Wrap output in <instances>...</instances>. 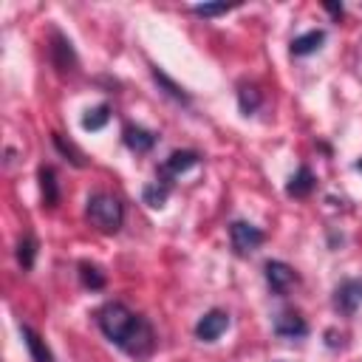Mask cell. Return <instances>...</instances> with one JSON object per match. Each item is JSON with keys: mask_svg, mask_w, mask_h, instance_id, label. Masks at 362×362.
<instances>
[{"mask_svg": "<svg viewBox=\"0 0 362 362\" xmlns=\"http://www.w3.org/2000/svg\"><path fill=\"white\" fill-rule=\"evenodd\" d=\"M96 325L116 348H122L133 359H147L156 351V331L150 320H144L141 314H133L124 303H116V300L105 303L96 311Z\"/></svg>", "mask_w": 362, "mask_h": 362, "instance_id": "1", "label": "cell"}, {"mask_svg": "<svg viewBox=\"0 0 362 362\" xmlns=\"http://www.w3.org/2000/svg\"><path fill=\"white\" fill-rule=\"evenodd\" d=\"M85 218L93 229L105 232V235H113L122 229V221H124V206L116 195L110 192H93L88 198V206H85Z\"/></svg>", "mask_w": 362, "mask_h": 362, "instance_id": "2", "label": "cell"}, {"mask_svg": "<svg viewBox=\"0 0 362 362\" xmlns=\"http://www.w3.org/2000/svg\"><path fill=\"white\" fill-rule=\"evenodd\" d=\"M198 161H201V156H198L195 150H175V153H170V156L161 161V167H158V178H156V181L173 187V181H175L178 175H184L187 170H192Z\"/></svg>", "mask_w": 362, "mask_h": 362, "instance_id": "3", "label": "cell"}, {"mask_svg": "<svg viewBox=\"0 0 362 362\" xmlns=\"http://www.w3.org/2000/svg\"><path fill=\"white\" fill-rule=\"evenodd\" d=\"M229 240H232L235 255L246 257V255H252V252L266 240V235H263L257 226H252L249 221H232V223H229Z\"/></svg>", "mask_w": 362, "mask_h": 362, "instance_id": "4", "label": "cell"}, {"mask_svg": "<svg viewBox=\"0 0 362 362\" xmlns=\"http://www.w3.org/2000/svg\"><path fill=\"white\" fill-rule=\"evenodd\" d=\"M48 57H51V65L59 71V74H71L76 68V51L71 45V40L62 34V31H51V45H48Z\"/></svg>", "mask_w": 362, "mask_h": 362, "instance_id": "5", "label": "cell"}, {"mask_svg": "<svg viewBox=\"0 0 362 362\" xmlns=\"http://www.w3.org/2000/svg\"><path fill=\"white\" fill-rule=\"evenodd\" d=\"M263 272H266V283H269V288H272L274 294H280V297L297 283V272H294L288 263H283V260H266Z\"/></svg>", "mask_w": 362, "mask_h": 362, "instance_id": "6", "label": "cell"}, {"mask_svg": "<svg viewBox=\"0 0 362 362\" xmlns=\"http://www.w3.org/2000/svg\"><path fill=\"white\" fill-rule=\"evenodd\" d=\"M226 328H229V314H226L223 308H212V311H206V314L195 322V337H198L201 342H215Z\"/></svg>", "mask_w": 362, "mask_h": 362, "instance_id": "7", "label": "cell"}, {"mask_svg": "<svg viewBox=\"0 0 362 362\" xmlns=\"http://www.w3.org/2000/svg\"><path fill=\"white\" fill-rule=\"evenodd\" d=\"M272 328H274V334L283 337V339H300V337L308 334V322H305V320L300 317V311H294V308L280 311V314L274 317Z\"/></svg>", "mask_w": 362, "mask_h": 362, "instance_id": "8", "label": "cell"}, {"mask_svg": "<svg viewBox=\"0 0 362 362\" xmlns=\"http://www.w3.org/2000/svg\"><path fill=\"white\" fill-rule=\"evenodd\" d=\"M334 305L342 311V314H354L359 305H362V277H351V280H342L334 291Z\"/></svg>", "mask_w": 362, "mask_h": 362, "instance_id": "9", "label": "cell"}, {"mask_svg": "<svg viewBox=\"0 0 362 362\" xmlns=\"http://www.w3.org/2000/svg\"><path fill=\"white\" fill-rule=\"evenodd\" d=\"M122 139H124L127 150H133V153H150L156 147V133L141 124H124Z\"/></svg>", "mask_w": 362, "mask_h": 362, "instance_id": "10", "label": "cell"}, {"mask_svg": "<svg viewBox=\"0 0 362 362\" xmlns=\"http://www.w3.org/2000/svg\"><path fill=\"white\" fill-rule=\"evenodd\" d=\"M37 178H40V195H42V206L54 209L59 204V181H57V173L54 167H40L37 170Z\"/></svg>", "mask_w": 362, "mask_h": 362, "instance_id": "11", "label": "cell"}, {"mask_svg": "<svg viewBox=\"0 0 362 362\" xmlns=\"http://www.w3.org/2000/svg\"><path fill=\"white\" fill-rule=\"evenodd\" d=\"M20 337H23V342H25V348H28V354H31L34 362H54L51 348L45 345V339L31 325H20Z\"/></svg>", "mask_w": 362, "mask_h": 362, "instance_id": "12", "label": "cell"}, {"mask_svg": "<svg viewBox=\"0 0 362 362\" xmlns=\"http://www.w3.org/2000/svg\"><path fill=\"white\" fill-rule=\"evenodd\" d=\"M322 42H325V31L322 28H311V31H305V34L291 40V54L294 57H308V54L320 51Z\"/></svg>", "mask_w": 362, "mask_h": 362, "instance_id": "13", "label": "cell"}, {"mask_svg": "<svg viewBox=\"0 0 362 362\" xmlns=\"http://www.w3.org/2000/svg\"><path fill=\"white\" fill-rule=\"evenodd\" d=\"M317 187V178H314V173L303 164L291 178H288V184H286V192L291 195V198H305V195H311V189Z\"/></svg>", "mask_w": 362, "mask_h": 362, "instance_id": "14", "label": "cell"}, {"mask_svg": "<svg viewBox=\"0 0 362 362\" xmlns=\"http://www.w3.org/2000/svg\"><path fill=\"white\" fill-rule=\"evenodd\" d=\"M260 102H263V93L257 85H240L238 88V107L243 116H252L260 107Z\"/></svg>", "mask_w": 362, "mask_h": 362, "instance_id": "15", "label": "cell"}, {"mask_svg": "<svg viewBox=\"0 0 362 362\" xmlns=\"http://www.w3.org/2000/svg\"><path fill=\"white\" fill-rule=\"evenodd\" d=\"M17 263H20V269L23 272H28V269H34V260H37V238L34 235H25V238H20L17 240Z\"/></svg>", "mask_w": 362, "mask_h": 362, "instance_id": "16", "label": "cell"}, {"mask_svg": "<svg viewBox=\"0 0 362 362\" xmlns=\"http://www.w3.org/2000/svg\"><path fill=\"white\" fill-rule=\"evenodd\" d=\"M79 280H82V286H85V288H90V291H99V288H105V283H107L105 272H102L99 266L88 263V260H82V263H79Z\"/></svg>", "mask_w": 362, "mask_h": 362, "instance_id": "17", "label": "cell"}, {"mask_svg": "<svg viewBox=\"0 0 362 362\" xmlns=\"http://www.w3.org/2000/svg\"><path fill=\"white\" fill-rule=\"evenodd\" d=\"M153 79H156V85L170 96V99H175V102H184V105H189V93L181 88V85H175L164 71H158V68H153Z\"/></svg>", "mask_w": 362, "mask_h": 362, "instance_id": "18", "label": "cell"}, {"mask_svg": "<svg viewBox=\"0 0 362 362\" xmlns=\"http://www.w3.org/2000/svg\"><path fill=\"white\" fill-rule=\"evenodd\" d=\"M167 198H170V187L161 184V181H153V184H147V187L141 189V201H144L150 209H161V206L167 204Z\"/></svg>", "mask_w": 362, "mask_h": 362, "instance_id": "19", "label": "cell"}, {"mask_svg": "<svg viewBox=\"0 0 362 362\" xmlns=\"http://www.w3.org/2000/svg\"><path fill=\"white\" fill-rule=\"evenodd\" d=\"M51 139H54V147L74 164V167H85L88 161H85V153L76 147V144H71V141H65V136L62 133H51Z\"/></svg>", "mask_w": 362, "mask_h": 362, "instance_id": "20", "label": "cell"}, {"mask_svg": "<svg viewBox=\"0 0 362 362\" xmlns=\"http://www.w3.org/2000/svg\"><path fill=\"white\" fill-rule=\"evenodd\" d=\"M107 119H110V107H107V105H96V107L85 110V116H82V127L93 133V130H102V127L107 124Z\"/></svg>", "mask_w": 362, "mask_h": 362, "instance_id": "21", "label": "cell"}, {"mask_svg": "<svg viewBox=\"0 0 362 362\" xmlns=\"http://www.w3.org/2000/svg\"><path fill=\"white\" fill-rule=\"evenodd\" d=\"M232 8L235 6H229V3H198V6H192V14H198V17H218V14H226Z\"/></svg>", "mask_w": 362, "mask_h": 362, "instance_id": "22", "label": "cell"}, {"mask_svg": "<svg viewBox=\"0 0 362 362\" xmlns=\"http://www.w3.org/2000/svg\"><path fill=\"white\" fill-rule=\"evenodd\" d=\"M325 8L334 14V17H342V6H334V3H325Z\"/></svg>", "mask_w": 362, "mask_h": 362, "instance_id": "23", "label": "cell"}, {"mask_svg": "<svg viewBox=\"0 0 362 362\" xmlns=\"http://www.w3.org/2000/svg\"><path fill=\"white\" fill-rule=\"evenodd\" d=\"M354 167H356V170H359V173H362V158H359V161H356V164H354Z\"/></svg>", "mask_w": 362, "mask_h": 362, "instance_id": "24", "label": "cell"}]
</instances>
